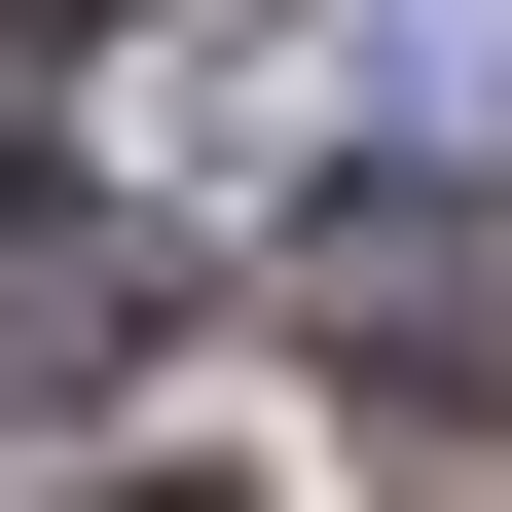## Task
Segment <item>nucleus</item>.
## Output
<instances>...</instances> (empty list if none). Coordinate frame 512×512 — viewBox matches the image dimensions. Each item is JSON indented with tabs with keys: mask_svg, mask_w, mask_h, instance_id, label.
Wrapping results in <instances>:
<instances>
[{
	"mask_svg": "<svg viewBox=\"0 0 512 512\" xmlns=\"http://www.w3.org/2000/svg\"><path fill=\"white\" fill-rule=\"evenodd\" d=\"M147 330V220H110V183H0V366H110Z\"/></svg>",
	"mask_w": 512,
	"mask_h": 512,
	"instance_id": "nucleus-2",
	"label": "nucleus"
},
{
	"mask_svg": "<svg viewBox=\"0 0 512 512\" xmlns=\"http://www.w3.org/2000/svg\"><path fill=\"white\" fill-rule=\"evenodd\" d=\"M0 37H110V0H0Z\"/></svg>",
	"mask_w": 512,
	"mask_h": 512,
	"instance_id": "nucleus-3",
	"label": "nucleus"
},
{
	"mask_svg": "<svg viewBox=\"0 0 512 512\" xmlns=\"http://www.w3.org/2000/svg\"><path fill=\"white\" fill-rule=\"evenodd\" d=\"M110 512H220V476H110Z\"/></svg>",
	"mask_w": 512,
	"mask_h": 512,
	"instance_id": "nucleus-4",
	"label": "nucleus"
},
{
	"mask_svg": "<svg viewBox=\"0 0 512 512\" xmlns=\"http://www.w3.org/2000/svg\"><path fill=\"white\" fill-rule=\"evenodd\" d=\"M293 330L366 403H512V183H330L293 220Z\"/></svg>",
	"mask_w": 512,
	"mask_h": 512,
	"instance_id": "nucleus-1",
	"label": "nucleus"
}]
</instances>
